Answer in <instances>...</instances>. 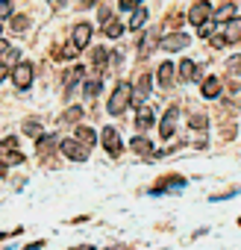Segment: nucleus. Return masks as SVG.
<instances>
[{
  "mask_svg": "<svg viewBox=\"0 0 241 250\" xmlns=\"http://www.w3.org/2000/svg\"><path fill=\"white\" fill-rule=\"evenodd\" d=\"M221 39H223V47H226V44H238V42H241V18H229V21L223 24Z\"/></svg>",
  "mask_w": 241,
  "mask_h": 250,
  "instance_id": "0eeeda50",
  "label": "nucleus"
},
{
  "mask_svg": "<svg viewBox=\"0 0 241 250\" xmlns=\"http://www.w3.org/2000/svg\"><path fill=\"white\" fill-rule=\"evenodd\" d=\"M212 18H215V24H226L229 18H235V3H223L218 12H212Z\"/></svg>",
  "mask_w": 241,
  "mask_h": 250,
  "instance_id": "4468645a",
  "label": "nucleus"
},
{
  "mask_svg": "<svg viewBox=\"0 0 241 250\" xmlns=\"http://www.w3.org/2000/svg\"><path fill=\"white\" fill-rule=\"evenodd\" d=\"M0 147H3V150H15L18 142H15V139H3V145H0Z\"/></svg>",
  "mask_w": 241,
  "mask_h": 250,
  "instance_id": "72a5a7b5",
  "label": "nucleus"
},
{
  "mask_svg": "<svg viewBox=\"0 0 241 250\" xmlns=\"http://www.w3.org/2000/svg\"><path fill=\"white\" fill-rule=\"evenodd\" d=\"M124 30H127L124 24H118V21H112V18H109V21H106V27H103V33H106L109 39H118V36L124 33Z\"/></svg>",
  "mask_w": 241,
  "mask_h": 250,
  "instance_id": "412c9836",
  "label": "nucleus"
},
{
  "mask_svg": "<svg viewBox=\"0 0 241 250\" xmlns=\"http://www.w3.org/2000/svg\"><path fill=\"white\" fill-rule=\"evenodd\" d=\"M212 30H215V24H212V21H206V24H200V27H197V36H200V39H212Z\"/></svg>",
  "mask_w": 241,
  "mask_h": 250,
  "instance_id": "7c9ffc66",
  "label": "nucleus"
},
{
  "mask_svg": "<svg viewBox=\"0 0 241 250\" xmlns=\"http://www.w3.org/2000/svg\"><path fill=\"white\" fill-rule=\"evenodd\" d=\"M136 127H139V130H150V127H153V112H150L144 103L139 106V115H136Z\"/></svg>",
  "mask_w": 241,
  "mask_h": 250,
  "instance_id": "f8f14e48",
  "label": "nucleus"
},
{
  "mask_svg": "<svg viewBox=\"0 0 241 250\" xmlns=\"http://www.w3.org/2000/svg\"><path fill=\"white\" fill-rule=\"evenodd\" d=\"M182 186H185V180L177 177V174H171V177H165V180H159V183L153 186V194H174V191H180Z\"/></svg>",
  "mask_w": 241,
  "mask_h": 250,
  "instance_id": "423d86ee",
  "label": "nucleus"
},
{
  "mask_svg": "<svg viewBox=\"0 0 241 250\" xmlns=\"http://www.w3.org/2000/svg\"><path fill=\"white\" fill-rule=\"evenodd\" d=\"M82 74H85V68H74V71H68V77H65V91H71V85H74Z\"/></svg>",
  "mask_w": 241,
  "mask_h": 250,
  "instance_id": "393cba45",
  "label": "nucleus"
},
{
  "mask_svg": "<svg viewBox=\"0 0 241 250\" xmlns=\"http://www.w3.org/2000/svg\"><path fill=\"white\" fill-rule=\"evenodd\" d=\"M59 150H62V156H68L71 162H85V159H88V147H85L82 142H77V139H62V142H59Z\"/></svg>",
  "mask_w": 241,
  "mask_h": 250,
  "instance_id": "f03ea898",
  "label": "nucleus"
},
{
  "mask_svg": "<svg viewBox=\"0 0 241 250\" xmlns=\"http://www.w3.org/2000/svg\"><path fill=\"white\" fill-rule=\"evenodd\" d=\"M139 3H141V0H120V3H118V6H120V9H124V12H133V9H136Z\"/></svg>",
  "mask_w": 241,
  "mask_h": 250,
  "instance_id": "2f4dec72",
  "label": "nucleus"
},
{
  "mask_svg": "<svg viewBox=\"0 0 241 250\" xmlns=\"http://www.w3.org/2000/svg\"><path fill=\"white\" fill-rule=\"evenodd\" d=\"M221 94V77H206L203 80V97H218Z\"/></svg>",
  "mask_w": 241,
  "mask_h": 250,
  "instance_id": "dca6fc26",
  "label": "nucleus"
},
{
  "mask_svg": "<svg viewBox=\"0 0 241 250\" xmlns=\"http://www.w3.org/2000/svg\"><path fill=\"white\" fill-rule=\"evenodd\" d=\"M77 250H94V247H91V244H82V247H77Z\"/></svg>",
  "mask_w": 241,
  "mask_h": 250,
  "instance_id": "a19ab883",
  "label": "nucleus"
},
{
  "mask_svg": "<svg viewBox=\"0 0 241 250\" xmlns=\"http://www.w3.org/2000/svg\"><path fill=\"white\" fill-rule=\"evenodd\" d=\"M100 91V80H88V83H82V94L85 97H94Z\"/></svg>",
  "mask_w": 241,
  "mask_h": 250,
  "instance_id": "bb28decb",
  "label": "nucleus"
},
{
  "mask_svg": "<svg viewBox=\"0 0 241 250\" xmlns=\"http://www.w3.org/2000/svg\"><path fill=\"white\" fill-rule=\"evenodd\" d=\"M130 97H133V85L130 83H118L112 97H109V115H124V109L130 106Z\"/></svg>",
  "mask_w": 241,
  "mask_h": 250,
  "instance_id": "f257e3e1",
  "label": "nucleus"
},
{
  "mask_svg": "<svg viewBox=\"0 0 241 250\" xmlns=\"http://www.w3.org/2000/svg\"><path fill=\"white\" fill-rule=\"evenodd\" d=\"M112 250H118V247H112Z\"/></svg>",
  "mask_w": 241,
  "mask_h": 250,
  "instance_id": "37998d69",
  "label": "nucleus"
},
{
  "mask_svg": "<svg viewBox=\"0 0 241 250\" xmlns=\"http://www.w3.org/2000/svg\"><path fill=\"white\" fill-rule=\"evenodd\" d=\"M12 15V3L9 0H0V18H9Z\"/></svg>",
  "mask_w": 241,
  "mask_h": 250,
  "instance_id": "473e14b6",
  "label": "nucleus"
},
{
  "mask_svg": "<svg viewBox=\"0 0 241 250\" xmlns=\"http://www.w3.org/2000/svg\"><path fill=\"white\" fill-rule=\"evenodd\" d=\"M12 47H9V42H3V39H0V56H3V53H9Z\"/></svg>",
  "mask_w": 241,
  "mask_h": 250,
  "instance_id": "c9c22d12",
  "label": "nucleus"
},
{
  "mask_svg": "<svg viewBox=\"0 0 241 250\" xmlns=\"http://www.w3.org/2000/svg\"><path fill=\"white\" fill-rule=\"evenodd\" d=\"M80 118H82V109H80V106H71V109L62 115V121H65V124H80Z\"/></svg>",
  "mask_w": 241,
  "mask_h": 250,
  "instance_id": "b1692460",
  "label": "nucleus"
},
{
  "mask_svg": "<svg viewBox=\"0 0 241 250\" xmlns=\"http://www.w3.org/2000/svg\"><path fill=\"white\" fill-rule=\"evenodd\" d=\"M44 247V241H33V244H27V250H41Z\"/></svg>",
  "mask_w": 241,
  "mask_h": 250,
  "instance_id": "e433bc0d",
  "label": "nucleus"
},
{
  "mask_svg": "<svg viewBox=\"0 0 241 250\" xmlns=\"http://www.w3.org/2000/svg\"><path fill=\"white\" fill-rule=\"evenodd\" d=\"M133 150H136V153H141V156H153V145H150L144 136L133 139Z\"/></svg>",
  "mask_w": 241,
  "mask_h": 250,
  "instance_id": "f3484780",
  "label": "nucleus"
},
{
  "mask_svg": "<svg viewBox=\"0 0 241 250\" xmlns=\"http://www.w3.org/2000/svg\"><path fill=\"white\" fill-rule=\"evenodd\" d=\"M91 59H94V68H97V71H103V68H106V62H109V50H106V47H94Z\"/></svg>",
  "mask_w": 241,
  "mask_h": 250,
  "instance_id": "a211bd4d",
  "label": "nucleus"
},
{
  "mask_svg": "<svg viewBox=\"0 0 241 250\" xmlns=\"http://www.w3.org/2000/svg\"><path fill=\"white\" fill-rule=\"evenodd\" d=\"M159 85L162 88H171L174 85V65L171 62H162L159 65Z\"/></svg>",
  "mask_w": 241,
  "mask_h": 250,
  "instance_id": "ddd939ff",
  "label": "nucleus"
},
{
  "mask_svg": "<svg viewBox=\"0 0 241 250\" xmlns=\"http://www.w3.org/2000/svg\"><path fill=\"white\" fill-rule=\"evenodd\" d=\"M6 168H9L6 162H0V177H6Z\"/></svg>",
  "mask_w": 241,
  "mask_h": 250,
  "instance_id": "ea45409f",
  "label": "nucleus"
},
{
  "mask_svg": "<svg viewBox=\"0 0 241 250\" xmlns=\"http://www.w3.org/2000/svg\"><path fill=\"white\" fill-rule=\"evenodd\" d=\"M24 133H27V136H33V139H39V136H41V124H36V121L30 118V121L24 124Z\"/></svg>",
  "mask_w": 241,
  "mask_h": 250,
  "instance_id": "a878e982",
  "label": "nucleus"
},
{
  "mask_svg": "<svg viewBox=\"0 0 241 250\" xmlns=\"http://www.w3.org/2000/svg\"><path fill=\"white\" fill-rule=\"evenodd\" d=\"M144 21H147V9L144 6H136V12H133V18H130V24H127V30H141L144 27Z\"/></svg>",
  "mask_w": 241,
  "mask_h": 250,
  "instance_id": "2eb2a0df",
  "label": "nucleus"
},
{
  "mask_svg": "<svg viewBox=\"0 0 241 250\" xmlns=\"http://www.w3.org/2000/svg\"><path fill=\"white\" fill-rule=\"evenodd\" d=\"M109 18H112V12H109V6H100V21H103V24H106V21H109Z\"/></svg>",
  "mask_w": 241,
  "mask_h": 250,
  "instance_id": "f704fd0d",
  "label": "nucleus"
},
{
  "mask_svg": "<svg viewBox=\"0 0 241 250\" xmlns=\"http://www.w3.org/2000/svg\"><path fill=\"white\" fill-rule=\"evenodd\" d=\"M12 27H15L18 33H24V30L30 27V18H27V15H15V18H12Z\"/></svg>",
  "mask_w": 241,
  "mask_h": 250,
  "instance_id": "c85d7f7f",
  "label": "nucleus"
},
{
  "mask_svg": "<svg viewBox=\"0 0 241 250\" xmlns=\"http://www.w3.org/2000/svg\"><path fill=\"white\" fill-rule=\"evenodd\" d=\"M77 142H82L85 147H91V145L97 142V136H94V130H88V127H77Z\"/></svg>",
  "mask_w": 241,
  "mask_h": 250,
  "instance_id": "aec40b11",
  "label": "nucleus"
},
{
  "mask_svg": "<svg viewBox=\"0 0 241 250\" xmlns=\"http://www.w3.org/2000/svg\"><path fill=\"white\" fill-rule=\"evenodd\" d=\"M188 124H191V127H194V130H206V124H209V118H206V115H200V112H194Z\"/></svg>",
  "mask_w": 241,
  "mask_h": 250,
  "instance_id": "cd10ccee",
  "label": "nucleus"
},
{
  "mask_svg": "<svg viewBox=\"0 0 241 250\" xmlns=\"http://www.w3.org/2000/svg\"><path fill=\"white\" fill-rule=\"evenodd\" d=\"M180 74H182V80H197V65L191 59H182L180 62Z\"/></svg>",
  "mask_w": 241,
  "mask_h": 250,
  "instance_id": "6ab92c4d",
  "label": "nucleus"
},
{
  "mask_svg": "<svg viewBox=\"0 0 241 250\" xmlns=\"http://www.w3.org/2000/svg\"><path fill=\"white\" fill-rule=\"evenodd\" d=\"M188 21H191L194 27H200V24L212 21V6L206 3V0H200V3H194V6H191V12H188Z\"/></svg>",
  "mask_w": 241,
  "mask_h": 250,
  "instance_id": "6e6552de",
  "label": "nucleus"
},
{
  "mask_svg": "<svg viewBox=\"0 0 241 250\" xmlns=\"http://www.w3.org/2000/svg\"><path fill=\"white\" fill-rule=\"evenodd\" d=\"M103 150H106L109 156H118L120 150H124V145H120V139H118V130H115V127H106V130H103Z\"/></svg>",
  "mask_w": 241,
  "mask_h": 250,
  "instance_id": "1a4fd4ad",
  "label": "nucleus"
},
{
  "mask_svg": "<svg viewBox=\"0 0 241 250\" xmlns=\"http://www.w3.org/2000/svg\"><path fill=\"white\" fill-rule=\"evenodd\" d=\"M88 42H91V24H77V27H74V39H71V44H77V47L82 50Z\"/></svg>",
  "mask_w": 241,
  "mask_h": 250,
  "instance_id": "9b49d317",
  "label": "nucleus"
},
{
  "mask_svg": "<svg viewBox=\"0 0 241 250\" xmlns=\"http://www.w3.org/2000/svg\"><path fill=\"white\" fill-rule=\"evenodd\" d=\"M56 145H59V139H56V136H44V139L39 136V139H36V147H39V150H53Z\"/></svg>",
  "mask_w": 241,
  "mask_h": 250,
  "instance_id": "5701e85b",
  "label": "nucleus"
},
{
  "mask_svg": "<svg viewBox=\"0 0 241 250\" xmlns=\"http://www.w3.org/2000/svg\"><path fill=\"white\" fill-rule=\"evenodd\" d=\"M150 83H153V77H150V74H141V80H139V85L133 88V97H130L133 106H141V103L147 100V94H150Z\"/></svg>",
  "mask_w": 241,
  "mask_h": 250,
  "instance_id": "9d476101",
  "label": "nucleus"
},
{
  "mask_svg": "<svg viewBox=\"0 0 241 250\" xmlns=\"http://www.w3.org/2000/svg\"><path fill=\"white\" fill-rule=\"evenodd\" d=\"M53 56H56V59H77V56H80V47H77V44H68V47L56 50Z\"/></svg>",
  "mask_w": 241,
  "mask_h": 250,
  "instance_id": "4be33fe9",
  "label": "nucleus"
},
{
  "mask_svg": "<svg viewBox=\"0 0 241 250\" xmlns=\"http://www.w3.org/2000/svg\"><path fill=\"white\" fill-rule=\"evenodd\" d=\"M226 71L229 74H241V56H229L226 59Z\"/></svg>",
  "mask_w": 241,
  "mask_h": 250,
  "instance_id": "c756f323",
  "label": "nucleus"
},
{
  "mask_svg": "<svg viewBox=\"0 0 241 250\" xmlns=\"http://www.w3.org/2000/svg\"><path fill=\"white\" fill-rule=\"evenodd\" d=\"M6 74H9V68H6V65H0V83L6 80Z\"/></svg>",
  "mask_w": 241,
  "mask_h": 250,
  "instance_id": "58836bf2",
  "label": "nucleus"
},
{
  "mask_svg": "<svg viewBox=\"0 0 241 250\" xmlns=\"http://www.w3.org/2000/svg\"><path fill=\"white\" fill-rule=\"evenodd\" d=\"M97 0H77V6H94Z\"/></svg>",
  "mask_w": 241,
  "mask_h": 250,
  "instance_id": "4c0bfd02",
  "label": "nucleus"
},
{
  "mask_svg": "<svg viewBox=\"0 0 241 250\" xmlns=\"http://www.w3.org/2000/svg\"><path fill=\"white\" fill-rule=\"evenodd\" d=\"M177 118H180V109H177V106H171V109L165 112L162 124H159V136H162V139H171V136L177 133Z\"/></svg>",
  "mask_w": 241,
  "mask_h": 250,
  "instance_id": "39448f33",
  "label": "nucleus"
},
{
  "mask_svg": "<svg viewBox=\"0 0 241 250\" xmlns=\"http://www.w3.org/2000/svg\"><path fill=\"white\" fill-rule=\"evenodd\" d=\"M33 71H36L33 62H18L15 71H12V83H15V88H21V91L30 88V85H33Z\"/></svg>",
  "mask_w": 241,
  "mask_h": 250,
  "instance_id": "7ed1b4c3",
  "label": "nucleus"
},
{
  "mask_svg": "<svg viewBox=\"0 0 241 250\" xmlns=\"http://www.w3.org/2000/svg\"><path fill=\"white\" fill-rule=\"evenodd\" d=\"M238 227H241V218H238Z\"/></svg>",
  "mask_w": 241,
  "mask_h": 250,
  "instance_id": "79ce46f5",
  "label": "nucleus"
},
{
  "mask_svg": "<svg viewBox=\"0 0 241 250\" xmlns=\"http://www.w3.org/2000/svg\"><path fill=\"white\" fill-rule=\"evenodd\" d=\"M185 47H188L185 33H171V36L159 39V50H165V53H177V50H185Z\"/></svg>",
  "mask_w": 241,
  "mask_h": 250,
  "instance_id": "20e7f679",
  "label": "nucleus"
}]
</instances>
